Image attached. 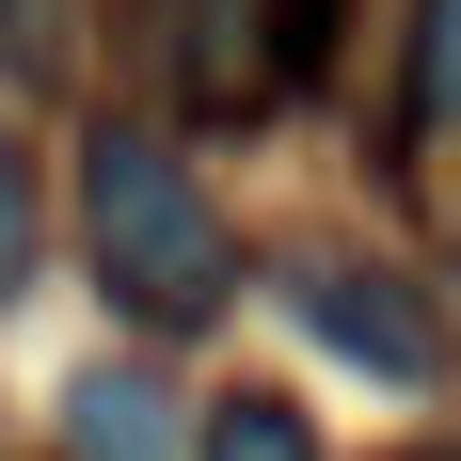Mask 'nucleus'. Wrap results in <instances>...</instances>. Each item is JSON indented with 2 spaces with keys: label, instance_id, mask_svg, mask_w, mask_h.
Returning a JSON list of instances; mask_svg holds the SVG:
<instances>
[{
  "label": "nucleus",
  "instance_id": "1",
  "mask_svg": "<svg viewBox=\"0 0 461 461\" xmlns=\"http://www.w3.org/2000/svg\"><path fill=\"white\" fill-rule=\"evenodd\" d=\"M80 255H95V286H112L143 334L223 319V286H239L223 207H207V176H191L159 128H95L80 143Z\"/></svg>",
  "mask_w": 461,
  "mask_h": 461
},
{
  "label": "nucleus",
  "instance_id": "2",
  "mask_svg": "<svg viewBox=\"0 0 461 461\" xmlns=\"http://www.w3.org/2000/svg\"><path fill=\"white\" fill-rule=\"evenodd\" d=\"M303 303V334H319L334 366H366V382H446V319H429V286H398V271H350V255H319V271L286 286Z\"/></svg>",
  "mask_w": 461,
  "mask_h": 461
},
{
  "label": "nucleus",
  "instance_id": "3",
  "mask_svg": "<svg viewBox=\"0 0 461 461\" xmlns=\"http://www.w3.org/2000/svg\"><path fill=\"white\" fill-rule=\"evenodd\" d=\"M159 16V80H176V112H207V128H239V112H271V0H143Z\"/></svg>",
  "mask_w": 461,
  "mask_h": 461
},
{
  "label": "nucleus",
  "instance_id": "4",
  "mask_svg": "<svg viewBox=\"0 0 461 461\" xmlns=\"http://www.w3.org/2000/svg\"><path fill=\"white\" fill-rule=\"evenodd\" d=\"M64 461H176V398L143 366H95L80 398H64Z\"/></svg>",
  "mask_w": 461,
  "mask_h": 461
},
{
  "label": "nucleus",
  "instance_id": "5",
  "mask_svg": "<svg viewBox=\"0 0 461 461\" xmlns=\"http://www.w3.org/2000/svg\"><path fill=\"white\" fill-rule=\"evenodd\" d=\"M191 461H319V414H303V398H271V382H239V398H207V414H191Z\"/></svg>",
  "mask_w": 461,
  "mask_h": 461
},
{
  "label": "nucleus",
  "instance_id": "6",
  "mask_svg": "<svg viewBox=\"0 0 461 461\" xmlns=\"http://www.w3.org/2000/svg\"><path fill=\"white\" fill-rule=\"evenodd\" d=\"M414 128L461 143V0H414Z\"/></svg>",
  "mask_w": 461,
  "mask_h": 461
},
{
  "label": "nucleus",
  "instance_id": "7",
  "mask_svg": "<svg viewBox=\"0 0 461 461\" xmlns=\"http://www.w3.org/2000/svg\"><path fill=\"white\" fill-rule=\"evenodd\" d=\"M334 16H350V0H271V112H286V95H319V64H334Z\"/></svg>",
  "mask_w": 461,
  "mask_h": 461
},
{
  "label": "nucleus",
  "instance_id": "8",
  "mask_svg": "<svg viewBox=\"0 0 461 461\" xmlns=\"http://www.w3.org/2000/svg\"><path fill=\"white\" fill-rule=\"evenodd\" d=\"M0 286H32V176H16V143H0Z\"/></svg>",
  "mask_w": 461,
  "mask_h": 461
},
{
  "label": "nucleus",
  "instance_id": "9",
  "mask_svg": "<svg viewBox=\"0 0 461 461\" xmlns=\"http://www.w3.org/2000/svg\"><path fill=\"white\" fill-rule=\"evenodd\" d=\"M0 48L16 64H64V0H0Z\"/></svg>",
  "mask_w": 461,
  "mask_h": 461
},
{
  "label": "nucleus",
  "instance_id": "10",
  "mask_svg": "<svg viewBox=\"0 0 461 461\" xmlns=\"http://www.w3.org/2000/svg\"><path fill=\"white\" fill-rule=\"evenodd\" d=\"M398 461H461V429H446V446H398Z\"/></svg>",
  "mask_w": 461,
  "mask_h": 461
}]
</instances>
